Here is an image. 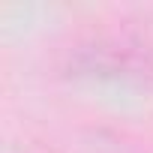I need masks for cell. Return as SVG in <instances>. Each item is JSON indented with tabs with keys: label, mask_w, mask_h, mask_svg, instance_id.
I'll use <instances>...</instances> for the list:
<instances>
[{
	"label": "cell",
	"mask_w": 153,
	"mask_h": 153,
	"mask_svg": "<svg viewBox=\"0 0 153 153\" xmlns=\"http://www.w3.org/2000/svg\"><path fill=\"white\" fill-rule=\"evenodd\" d=\"M69 72L102 81H147L153 78V57L141 33H102L78 42L69 51Z\"/></svg>",
	"instance_id": "obj_1"
},
{
	"label": "cell",
	"mask_w": 153,
	"mask_h": 153,
	"mask_svg": "<svg viewBox=\"0 0 153 153\" xmlns=\"http://www.w3.org/2000/svg\"><path fill=\"white\" fill-rule=\"evenodd\" d=\"M141 33V39H144V45H147V51H150V57H153V27H144V30H138Z\"/></svg>",
	"instance_id": "obj_3"
},
{
	"label": "cell",
	"mask_w": 153,
	"mask_h": 153,
	"mask_svg": "<svg viewBox=\"0 0 153 153\" xmlns=\"http://www.w3.org/2000/svg\"><path fill=\"white\" fill-rule=\"evenodd\" d=\"M75 153H144L138 144L126 141L123 135L117 132H108V129H90L78 138L75 144Z\"/></svg>",
	"instance_id": "obj_2"
}]
</instances>
